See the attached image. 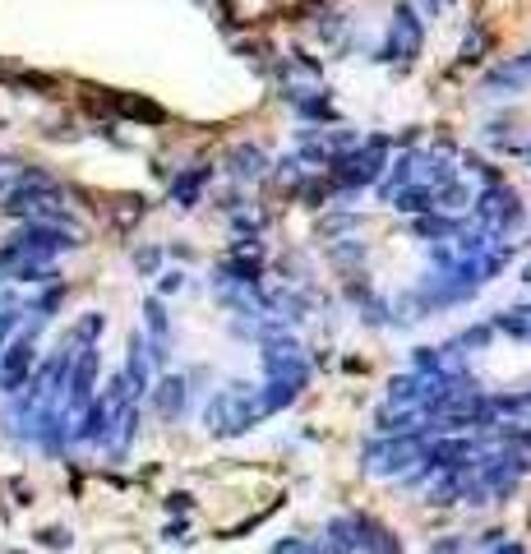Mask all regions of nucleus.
I'll return each instance as SVG.
<instances>
[{
  "label": "nucleus",
  "instance_id": "obj_3",
  "mask_svg": "<svg viewBox=\"0 0 531 554\" xmlns=\"http://www.w3.org/2000/svg\"><path fill=\"white\" fill-rule=\"evenodd\" d=\"M14 324H19V314H0V342L14 333Z\"/></svg>",
  "mask_w": 531,
  "mask_h": 554
},
{
  "label": "nucleus",
  "instance_id": "obj_1",
  "mask_svg": "<svg viewBox=\"0 0 531 554\" xmlns=\"http://www.w3.org/2000/svg\"><path fill=\"white\" fill-rule=\"evenodd\" d=\"M28 365H33V347H28V338L10 342V347H5V361H0V388H5V393H14V388L24 384Z\"/></svg>",
  "mask_w": 531,
  "mask_h": 554
},
{
  "label": "nucleus",
  "instance_id": "obj_2",
  "mask_svg": "<svg viewBox=\"0 0 531 554\" xmlns=\"http://www.w3.org/2000/svg\"><path fill=\"white\" fill-rule=\"evenodd\" d=\"M93 374H97V351H84V361L74 365V384H70V402L84 407L93 398Z\"/></svg>",
  "mask_w": 531,
  "mask_h": 554
}]
</instances>
